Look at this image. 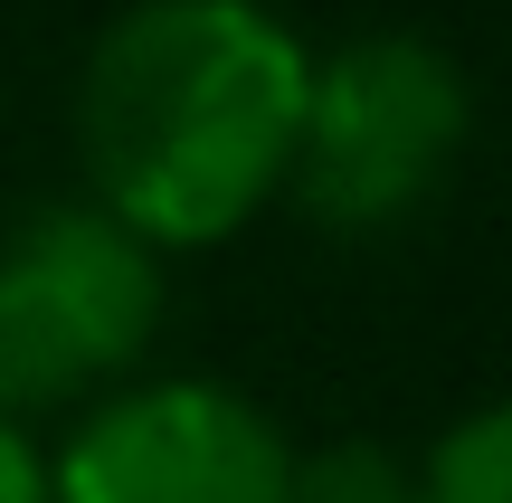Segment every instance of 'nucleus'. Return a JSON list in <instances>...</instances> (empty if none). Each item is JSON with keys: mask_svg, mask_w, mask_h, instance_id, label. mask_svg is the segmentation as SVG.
Wrapping results in <instances>:
<instances>
[{"mask_svg": "<svg viewBox=\"0 0 512 503\" xmlns=\"http://www.w3.org/2000/svg\"><path fill=\"white\" fill-rule=\"evenodd\" d=\"M304 38L256 0H133L76 76L95 209L143 247H209L285 190Z\"/></svg>", "mask_w": 512, "mask_h": 503, "instance_id": "obj_1", "label": "nucleus"}, {"mask_svg": "<svg viewBox=\"0 0 512 503\" xmlns=\"http://www.w3.org/2000/svg\"><path fill=\"white\" fill-rule=\"evenodd\" d=\"M465 124H475V95H465L446 48H427L408 29L351 38L304 76V124H294L285 190L304 219L342 228V238L399 228L456 171Z\"/></svg>", "mask_w": 512, "mask_h": 503, "instance_id": "obj_2", "label": "nucleus"}, {"mask_svg": "<svg viewBox=\"0 0 512 503\" xmlns=\"http://www.w3.org/2000/svg\"><path fill=\"white\" fill-rule=\"evenodd\" d=\"M162 333V266L95 200L29 209L0 238V418H48L124 380Z\"/></svg>", "mask_w": 512, "mask_h": 503, "instance_id": "obj_3", "label": "nucleus"}, {"mask_svg": "<svg viewBox=\"0 0 512 503\" xmlns=\"http://www.w3.org/2000/svg\"><path fill=\"white\" fill-rule=\"evenodd\" d=\"M294 447L219 380H143L76 418L48 503H285Z\"/></svg>", "mask_w": 512, "mask_h": 503, "instance_id": "obj_4", "label": "nucleus"}, {"mask_svg": "<svg viewBox=\"0 0 512 503\" xmlns=\"http://www.w3.org/2000/svg\"><path fill=\"white\" fill-rule=\"evenodd\" d=\"M408 503H512V418L475 409L408 466Z\"/></svg>", "mask_w": 512, "mask_h": 503, "instance_id": "obj_5", "label": "nucleus"}, {"mask_svg": "<svg viewBox=\"0 0 512 503\" xmlns=\"http://www.w3.org/2000/svg\"><path fill=\"white\" fill-rule=\"evenodd\" d=\"M285 503H408V456L380 437H332V447L294 456Z\"/></svg>", "mask_w": 512, "mask_h": 503, "instance_id": "obj_6", "label": "nucleus"}, {"mask_svg": "<svg viewBox=\"0 0 512 503\" xmlns=\"http://www.w3.org/2000/svg\"><path fill=\"white\" fill-rule=\"evenodd\" d=\"M0 503H48V456H38L29 428L0 418Z\"/></svg>", "mask_w": 512, "mask_h": 503, "instance_id": "obj_7", "label": "nucleus"}]
</instances>
